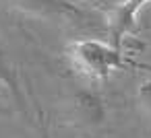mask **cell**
Here are the masks:
<instances>
[{
  "label": "cell",
  "instance_id": "cell-1",
  "mask_svg": "<svg viewBox=\"0 0 151 138\" xmlns=\"http://www.w3.org/2000/svg\"><path fill=\"white\" fill-rule=\"evenodd\" d=\"M75 64L93 78H108L114 70L122 66V56L116 46H108L97 39H79L68 46Z\"/></svg>",
  "mask_w": 151,
  "mask_h": 138
},
{
  "label": "cell",
  "instance_id": "cell-2",
  "mask_svg": "<svg viewBox=\"0 0 151 138\" xmlns=\"http://www.w3.org/2000/svg\"><path fill=\"white\" fill-rule=\"evenodd\" d=\"M17 4L29 15H37V17H48V19L64 17L75 23H83V19H87V15L68 0H17Z\"/></svg>",
  "mask_w": 151,
  "mask_h": 138
},
{
  "label": "cell",
  "instance_id": "cell-3",
  "mask_svg": "<svg viewBox=\"0 0 151 138\" xmlns=\"http://www.w3.org/2000/svg\"><path fill=\"white\" fill-rule=\"evenodd\" d=\"M149 2L151 0H124L120 6H116L112 23H110V33H112V39H114L116 48H120L122 39L132 33V29L137 25V19H139V13Z\"/></svg>",
  "mask_w": 151,
  "mask_h": 138
},
{
  "label": "cell",
  "instance_id": "cell-4",
  "mask_svg": "<svg viewBox=\"0 0 151 138\" xmlns=\"http://www.w3.org/2000/svg\"><path fill=\"white\" fill-rule=\"evenodd\" d=\"M70 103H73V115L81 126L89 128V126H99L104 122V105L97 95L89 91H79L75 93Z\"/></svg>",
  "mask_w": 151,
  "mask_h": 138
},
{
  "label": "cell",
  "instance_id": "cell-5",
  "mask_svg": "<svg viewBox=\"0 0 151 138\" xmlns=\"http://www.w3.org/2000/svg\"><path fill=\"white\" fill-rule=\"evenodd\" d=\"M0 85L6 89V95L15 101V105L27 115L29 113V103H27V97H25V91L21 87V80H19V74L17 70L11 66L9 58H6V52L0 43Z\"/></svg>",
  "mask_w": 151,
  "mask_h": 138
},
{
  "label": "cell",
  "instance_id": "cell-6",
  "mask_svg": "<svg viewBox=\"0 0 151 138\" xmlns=\"http://www.w3.org/2000/svg\"><path fill=\"white\" fill-rule=\"evenodd\" d=\"M137 97H139L143 109L147 111V115L151 117V80L141 83V87H139V91H137Z\"/></svg>",
  "mask_w": 151,
  "mask_h": 138
},
{
  "label": "cell",
  "instance_id": "cell-7",
  "mask_svg": "<svg viewBox=\"0 0 151 138\" xmlns=\"http://www.w3.org/2000/svg\"><path fill=\"white\" fill-rule=\"evenodd\" d=\"M0 113H6V107H2V105H0Z\"/></svg>",
  "mask_w": 151,
  "mask_h": 138
}]
</instances>
